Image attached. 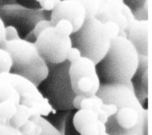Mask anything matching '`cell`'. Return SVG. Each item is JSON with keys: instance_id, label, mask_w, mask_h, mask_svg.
Wrapping results in <instances>:
<instances>
[{"instance_id": "6da1fadb", "label": "cell", "mask_w": 152, "mask_h": 135, "mask_svg": "<svg viewBox=\"0 0 152 135\" xmlns=\"http://www.w3.org/2000/svg\"><path fill=\"white\" fill-rule=\"evenodd\" d=\"M139 62V55L125 37L110 40L104 56L96 64L100 84L122 83L131 79Z\"/></svg>"}, {"instance_id": "7a4b0ae2", "label": "cell", "mask_w": 152, "mask_h": 135, "mask_svg": "<svg viewBox=\"0 0 152 135\" xmlns=\"http://www.w3.org/2000/svg\"><path fill=\"white\" fill-rule=\"evenodd\" d=\"M3 49L8 52L12 58L10 72L26 78L36 86L47 76V63L39 53L34 43L20 38L7 41Z\"/></svg>"}, {"instance_id": "3957f363", "label": "cell", "mask_w": 152, "mask_h": 135, "mask_svg": "<svg viewBox=\"0 0 152 135\" xmlns=\"http://www.w3.org/2000/svg\"><path fill=\"white\" fill-rule=\"evenodd\" d=\"M48 73L37 86L56 111H68L74 109L72 100L76 94L72 90L69 75L70 63L66 60L60 63H47Z\"/></svg>"}, {"instance_id": "277c9868", "label": "cell", "mask_w": 152, "mask_h": 135, "mask_svg": "<svg viewBox=\"0 0 152 135\" xmlns=\"http://www.w3.org/2000/svg\"><path fill=\"white\" fill-rule=\"evenodd\" d=\"M72 47L78 49L81 56L97 63L107 52L110 39L103 24L93 17L86 16L82 26L70 35Z\"/></svg>"}, {"instance_id": "5b68a950", "label": "cell", "mask_w": 152, "mask_h": 135, "mask_svg": "<svg viewBox=\"0 0 152 135\" xmlns=\"http://www.w3.org/2000/svg\"><path fill=\"white\" fill-rule=\"evenodd\" d=\"M34 44L45 61L53 64L66 60L68 53L72 47L70 36L60 32L54 26L42 31Z\"/></svg>"}, {"instance_id": "8992f818", "label": "cell", "mask_w": 152, "mask_h": 135, "mask_svg": "<svg viewBox=\"0 0 152 135\" xmlns=\"http://www.w3.org/2000/svg\"><path fill=\"white\" fill-rule=\"evenodd\" d=\"M69 75L72 90L76 95L91 97L97 92L100 83L96 64L91 59L81 56L71 63Z\"/></svg>"}, {"instance_id": "52a82bcc", "label": "cell", "mask_w": 152, "mask_h": 135, "mask_svg": "<svg viewBox=\"0 0 152 135\" xmlns=\"http://www.w3.org/2000/svg\"><path fill=\"white\" fill-rule=\"evenodd\" d=\"M103 103H112L118 109L124 107H131L140 114L148 113L137 98L131 81L122 83L100 84L96 94Z\"/></svg>"}, {"instance_id": "ba28073f", "label": "cell", "mask_w": 152, "mask_h": 135, "mask_svg": "<svg viewBox=\"0 0 152 135\" xmlns=\"http://www.w3.org/2000/svg\"><path fill=\"white\" fill-rule=\"evenodd\" d=\"M85 19V9L77 0H61L50 12V21L53 26L59 21L65 20L71 23L74 32L82 26Z\"/></svg>"}, {"instance_id": "9c48e42d", "label": "cell", "mask_w": 152, "mask_h": 135, "mask_svg": "<svg viewBox=\"0 0 152 135\" xmlns=\"http://www.w3.org/2000/svg\"><path fill=\"white\" fill-rule=\"evenodd\" d=\"M124 31L138 55L148 56V20H135Z\"/></svg>"}, {"instance_id": "30bf717a", "label": "cell", "mask_w": 152, "mask_h": 135, "mask_svg": "<svg viewBox=\"0 0 152 135\" xmlns=\"http://www.w3.org/2000/svg\"><path fill=\"white\" fill-rule=\"evenodd\" d=\"M148 56L139 55L137 69L130 80L141 103L142 99H147L148 97Z\"/></svg>"}, {"instance_id": "8fae6325", "label": "cell", "mask_w": 152, "mask_h": 135, "mask_svg": "<svg viewBox=\"0 0 152 135\" xmlns=\"http://www.w3.org/2000/svg\"><path fill=\"white\" fill-rule=\"evenodd\" d=\"M123 5L122 0H104L103 10L96 18L103 24L109 21H113L122 14Z\"/></svg>"}, {"instance_id": "7c38bea8", "label": "cell", "mask_w": 152, "mask_h": 135, "mask_svg": "<svg viewBox=\"0 0 152 135\" xmlns=\"http://www.w3.org/2000/svg\"><path fill=\"white\" fill-rule=\"evenodd\" d=\"M98 120L97 114L90 110H78L72 118V124L79 133L89 125Z\"/></svg>"}, {"instance_id": "4fadbf2b", "label": "cell", "mask_w": 152, "mask_h": 135, "mask_svg": "<svg viewBox=\"0 0 152 135\" xmlns=\"http://www.w3.org/2000/svg\"><path fill=\"white\" fill-rule=\"evenodd\" d=\"M32 116L31 109L27 106L19 104L14 116L9 120L10 124L15 128H20Z\"/></svg>"}, {"instance_id": "5bb4252c", "label": "cell", "mask_w": 152, "mask_h": 135, "mask_svg": "<svg viewBox=\"0 0 152 135\" xmlns=\"http://www.w3.org/2000/svg\"><path fill=\"white\" fill-rule=\"evenodd\" d=\"M83 6L86 16L97 18L102 12L104 0H77Z\"/></svg>"}, {"instance_id": "9a60e30c", "label": "cell", "mask_w": 152, "mask_h": 135, "mask_svg": "<svg viewBox=\"0 0 152 135\" xmlns=\"http://www.w3.org/2000/svg\"><path fill=\"white\" fill-rule=\"evenodd\" d=\"M29 119L42 127V131L40 135H63L49 121L42 116H32Z\"/></svg>"}, {"instance_id": "2e32d148", "label": "cell", "mask_w": 152, "mask_h": 135, "mask_svg": "<svg viewBox=\"0 0 152 135\" xmlns=\"http://www.w3.org/2000/svg\"><path fill=\"white\" fill-rule=\"evenodd\" d=\"M17 104L12 99H8L0 102V118L10 120L17 111Z\"/></svg>"}, {"instance_id": "e0dca14e", "label": "cell", "mask_w": 152, "mask_h": 135, "mask_svg": "<svg viewBox=\"0 0 152 135\" xmlns=\"http://www.w3.org/2000/svg\"><path fill=\"white\" fill-rule=\"evenodd\" d=\"M103 101L96 95L91 97H86L81 102L80 109L90 110L97 113L102 110Z\"/></svg>"}, {"instance_id": "ac0fdd59", "label": "cell", "mask_w": 152, "mask_h": 135, "mask_svg": "<svg viewBox=\"0 0 152 135\" xmlns=\"http://www.w3.org/2000/svg\"><path fill=\"white\" fill-rule=\"evenodd\" d=\"M12 65L10 54L3 48L0 47V73L10 72Z\"/></svg>"}, {"instance_id": "d6986e66", "label": "cell", "mask_w": 152, "mask_h": 135, "mask_svg": "<svg viewBox=\"0 0 152 135\" xmlns=\"http://www.w3.org/2000/svg\"><path fill=\"white\" fill-rule=\"evenodd\" d=\"M0 135H23L18 128L12 126L10 121L0 118Z\"/></svg>"}, {"instance_id": "ffe728a7", "label": "cell", "mask_w": 152, "mask_h": 135, "mask_svg": "<svg viewBox=\"0 0 152 135\" xmlns=\"http://www.w3.org/2000/svg\"><path fill=\"white\" fill-rule=\"evenodd\" d=\"M54 27L60 32L69 36L72 33H74L73 27L71 23L65 20L59 21Z\"/></svg>"}, {"instance_id": "44dd1931", "label": "cell", "mask_w": 152, "mask_h": 135, "mask_svg": "<svg viewBox=\"0 0 152 135\" xmlns=\"http://www.w3.org/2000/svg\"><path fill=\"white\" fill-rule=\"evenodd\" d=\"M103 25L110 40L118 36L120 30L119 26L116 22L112 21H109L104 23Z\"/></svg>"}, {"instance_id": "7402d4cb", "label": "cell", "mask_w": 152, "mask_h": 135, "mask_svg": "<svg viewBox=\"0 0 152 135\" xmlns=\"http://www.w3.org/2000/svg\"><path fill=\"white\" fill-rule=\"evenodd\" d=\"M50 27H53V25L50 20H42L38 21L35 25L33 30V34L34 37L36 38V39L37 37L42 31H43L45 30Z\"/></svg>"}, {"instance_id": "603a6c76", "label": "cell", "mask_w": 152, "mask_h": 135, "mask_svg": "<svg viewBox=\"0 0 152 135\" xmlns=\"http://www.w3.org/2000/svg\"><path fill=\"white\" fill-rule=\"evenodd\" d=\"M122 1L130 8L132 12L148 6V0H122Z\"/></svg>"}, {"instance_id": "cb8c5ba5", "label": "cell", "mask_w": 152, "mask_h": 135, "mask_svg": "<svg viewBox=\"0 0 152 135\" xmlns=\"http://www.w3.org/2000/svg\"><path fill=\"white\" fill-rule=\"evenodd\" d=\"M40 8L45 11H51L61 0H35Z\"/></svg>"}, {"instance_id": "d4e9b609", "label": "cell", "mask_w": 152, "mask_h": 135, "mask_svg": "<svg viewBox=\"0 0 152 135\" xmlns=\"http://www.w3.org/2000/svg\"><path fill=\"white\" fill-rule=\"evenodd\" d=\"M36 125V123L29 119L18 129L23 135H27L33 133Z\"/></svg>"}, {"instance_id": "484cf974", "label": "cell", "mask_w": 152, "mask_h": 135, "mask_svg": "<svg viewBox=\"0 0 152 135\" xmlns=\"http://www.w3.org/2000/svg\"><path fill=\"white\" fill-rule=\"evenodd\" d=\"M5 37L7 41L20 38L17 29L13 26L5 27Z\"/></svg>"}, {"instance_id": "4316f807", "label": "cell", "mask_w": 152, "mask_h": 135, "mask_svg": "<svg viewBox=\"0 0 152 135\" xmlns=\"http://www.w3.org/2000/svg\"><path fill=\"white\" fill-rule=\"evenodd\" d=\"M81 57V54L80 51L76 47H72L68 53L66 60L71 63L75 62L76 60L79 59Z\"/></svg>"}, {"instance_id": "83f0119b", "label": "cell", "mask_w": 152, "mask_h": 135, "mask_svg": "<svg viewBox=\"0 0 152 135\" xmlns=\"http://www.w3.org/2000/svg\"><path fill=\"white\" fill-rule=\"evenodd\" d=\"M80 135H98L97 122L86 127L80 133Z\"/></svg>"}, {"instance_id": "f1b7e54d", "label": "cell", "mask_w": 152, "mask_h": 135, "mask_svg": "<svg viewBox=\"0 0 152 135\" xmlns=\"http://www.w3.org/2000/svg\"><path fill=\"white\" fill-rule=\"evenodd\" d=\"M122 14L126 17L128 21V25L131 24L135 20L134 16V14L132 12V10L130 9L129 7L126 5L124 3L122 7Z\"/></svg>"}, {"instance_id": "f546056e", "label": "cell", "mask_w": 152, "mask_h": 135, "mask_svg": "<svg viewBox=\"0 0 152 135\" xmlns=\"http://www.w3.org/2000/svg\"><path fill=\"white\" fill-rule=\"evenodd\" d=\"M102 109L107 113L109 117L115 114L118 111L116 106L112 103H103Z\"/></svg>"}, {"instance_id": "4dcf8cb0", "label": "cell", "mask_w": 152, "mask_h": 135, "mask_svg": "<svg viewBox=\"0 0 152 135\" xmlns=\"http://www.w3.org/2000/svg\"><path fill=\"white\" fill-rule=\"evenodd\" d=\"M7 41L5 37V27L0 17V47L3 48Z\"/></svg>"}, {"instance_id": "1f68e13d", "label": "cell", "mask_w": 152, "mask_h": 135, "mask_svg": "<svg viewBox=\"0 0 152 135\" xmlns=\"http://www.w3.org/2000/svg\"><path fill=\"white\" fill-rule=\"evenodd\" d=\"M21 4L27 7L28 8H31V9H42L40 8L39 5L38 3L35 1V0H19Z\"/></svg>"}, {"instance_id": "d6a6232c", "label": "cell", "mask_w": 152, "mask_h": 135, "mask_svg": "<svg viewBox=\"0 0 152 135\" xmlns=\"http://www.w3.org/2000/svg\"><path fill=\"white\" fill-rule=\"evenodd\" d=\"M86 97L80 95H76V96L72 100V106L74 109L80 110V105L81 102L83 99H84Z\"/></svg>"}, {"instance_id": "836d02e7", "label": "cell", "mask_w": 152, "mask_h": 135, "mask_svg": "<svg viewBox=\"0 0 152 135\" xmlns=\"http://www.w3.org/2000/svg\"><path fill=\"white\" fill-rule=\"evenodd\" d=\"M97 115L98 120L103 122L104 124L107 123L109 118V116L107 115V113L104 111H103L102 109L97 113Z\"/></svg>"}, {"instance_id": "e575fe53", "label": "cell", "mask_w": 152, "mask_h": 135, "mask_svg": "<svg viewBox=\"0 0 152 135\" xmlns=\"http://www.w3.org/2000/svg\"><path fill=\"white\" fill-rule=\"evenodd\" d=\"M97 126L98 130V135H104V134L106 133V124L99 120H97Z\"/></svg>"}, {"instance_id": "d590c367", "label": "cell", "mask_w": 152, "mask_h": 135, "mask_svg": "<svg viewBox=\"0 0 152 135\" xmlns=\"http://www.w3.org/2000/svg\"><path fill=\"white\" fill-rule=\"evenodd\" d=\"M121 135H135V134H132V133H126V134H121Z\"/></svg>"}, {"instance_id": "8d00e7d4", "label": "cell", "mask_w": 152, "mask_h": 135, "mask_svg": "<svg viewBox=\"0 0 152 135\" xmlns=\"http://www.w3.org/2000/svg\"><path fill=\"white\" fill-rule=\"evenodd\" d=\"M27 135H35V134H33V133H30V134H27Z\"/></svg>"}, {"instance_id": "74e56055", "label": "cell", "mask_w": 152, "mask_h": 135, "mask_svg": "<svg viewBox=\"0 0 152 135\" xmlns=\"http://www.w3.org/2000/svg\"><path fill=\"white\" fill-rule=\"evenodd\" d=\"M104 135H110V134H109L107 133H106L104 134Z\"/></svg>"}]
</instances>
